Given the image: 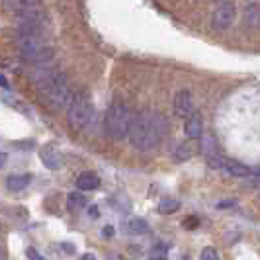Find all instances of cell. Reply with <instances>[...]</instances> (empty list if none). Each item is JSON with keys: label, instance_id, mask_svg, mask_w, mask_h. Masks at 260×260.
Returning a JSON list of instances; mask_svg holds the SVG:
<instances>
[{"label": "cell", "instance_id": "obj_16", "mask_svg": "<svg viewBox=\"0 0 260 260\" xmlns=\"http://www.w3.org/2000/svg\"><path fill=\"white\" fill-rule=\"evenodd\" d=\"M125 231L131 235H143L149 231V225L143 221V219H129V221H125Z\"/></svg>", "mask_w": 260, "mask_h": 260}, {"label": "cell", "instance_id": "obj_24", "mask_svg": "<svg viewBox=\"0 0 260 260\" xmlns=\"http://www.w3.org/2000/svg\"><path fill=\"white\" fill-rule=\"evenodd\" d=\"M104 235H106V237H112V235H114V229H112V227H106Z\"/></svg>", "mask_w": 260, "mask_h": 260}, {"label": "cell", "instance_id": "obj_6", "mask_svg": "<svg viewBox=\"0 0 260 260\" xmlns=\"http://www.w3.org/2000/svg\"><path fill=\"white\" fill-rule=\"evenodd\" d=\"M172 108H174V114L178 117H190L196 112V104H194V96L190 90H180L176 96H174V102H172Z\"/></svg>", "mask_w": 260, "mask_h": 260}, {"label": "cell", "instance_id": "obj_2", "mask_svg": "<svg viewBox=\"0 0 260 260\" xmlns=\"http://www.w3.org/2000/svg\"><path fill=\"white\" fill-rule=\"evenodd\" d=\"M133 112L129 110V106L121 100H114L108 106L104 116V129L106 135L114 141H119L123 137L129 135L131 123H133Z\"/></svg>", "mask_w": 260, "mask_h": 260}, {"label": "cell", "instance_id": "obj_23", "mask_svg": "<svg viewBox=\"0 0 260 260\" xmlns=\"http://www.w3.org/2000/svg\"><path fill=\"white\" fill-rule=\"evenodd\" d=\"M6 153H0V169H4V165H6Z\"/></svg>", "mask_w": 260, "mask_h": 260}, {"label": "cell", "instance_id": "obj_7", "mask_svg": "<svg viewBox=\"0 0 260 260\" xmlns=\"http://www.w3.org/2000/svg\"><path fill=\"white\" fill-rule=\"evenodd\" d=\"M16 43H18L20 53H31L47 47L45 34H20V38H18Z\"/></svg>", "mask_w": 260, "mask_h": 260}, {"label": "cell", "instance_id": "obj_13", "mask_svg": "<svg viewBox=\"0 0 260 260\" xmlns=\"http://www.w3.org/2000/svg\"><path fill=\"white\" fill-rule=\"evenodd\" d=\"M223 170L229 172L231 176H237V178H245V176H248L252 172V169H248V167L241 165V162H235V160H225L223 162Z\"/></svg>", "mask_w": 260, "mask_h": 260}, {"label": "cell", "instance_id": "obj_15", "mask_svg": "<svg viewBox=\"0 0 260 260\" xmlns=\"http://www.w3.org/2000/svg\"><path fill=\"white\" fill-rule=\"evenodd\" d=\"M200 149H202V153H204L206 156L219 155L213 135H204V133H202V137H200Z\"/></svg>", "mask_w": 260, "mask_h": 260}, {"label": "cell", "instance_id": "obj_11", "mask_svg": "<svg viewBox=\"0 0 260 260\" xmlns=\"http://www.w3.org/2000/svg\"><path fill=\"white\" fill-rule=\"evenodd\" d=\"M39 158H41V162H43L47 169H51V170L61 169V165H63L61 155H59L55 149H51V147H43V149L39 151Z\"/></svg>", "mask_w": 260, "mask_h": 260}, {"label": "cell", "instance_id": "obj_3", "mask_svg": "<svg viewBox=\"0 0 260 260\" xmlns=\"http://www.w3.org/2000/svg\"><path fill=\"white\" fill-rule=\"evenodd\" d=\"M39 88H41V94L45 96V100L53 108H69L71 102H73V98L77 96V92L71 88L69 80L61 73H55L51 78L41 82Z\"/></svg>", "mask_w": 260, "mask_h": 260}, {"label": "cell", "instance_id": "obj_8", "mask_svg": "<svg viewBox=\"0 0 260 260\" xmlns=\"http://www.w3.org/2000/svg\"><path fill=\"white\" fill-rule=\"evenodd\" d=\"M53 49L51 47H43V49H38V51L31 53H22V59L26 61L27 65L31 67H39V65H47L53 61Z\"/></svg>", "mask_w": 260, "mask_h": 260}, {"label": "cell", "instance_id": "obj_14", "mask_svg": "<svg viewBox=\"0 0 260 260\" xmlns=\"http://www.w3.org/2000/svg\"><path fill=\"white\" fill-rule=\"evenodd\" d=\"M245 24L248 27L260 26V4H248L245 8Z\"/></svg>", "mask_w": 260, "mask_h": 260}, {"label": "cell", "instance_id": "obj_1", "mask_svg": "<svg viewBox=\"0 0 260 260\" xmlns=\"http://www.w3.org/2000/svg\"><path fill=\"white\" fill-rule=\"evenodd\" d=\"M169 133V119L155 112H139L133 116L129 129V143L139 151H151Z\"/></svg>", "mask_w": 260, "mask_h": 260}, {"label": "cell", "instance_id": "obj_9", "mask_svg": "<svg viewBox=\"0 0 260 260\" xmlns=\"http://www.w3.org/2000/svg\"><path fill=\"white\" fill-rule=\"evenodd\" d=\"M186 135L190 137V139H200L202 137V133H204V119L202 116L194 112L190 117H186Z\"/></svg>", "mask_w": 260, "mask_h": 260}, {"label": "cell", "instance_id": "obj_12", "mask_svg": "<svg viewBox=\"0 0 260 260\" xmlns=\"http://www.w3.org/2000/svg\"><path fill=\"white\" fill-rule=\"evenodd\" d=\"M29 182H31L29 174H12V176L6 178V188L10 192H22L29 186Z\"/></svg>", "mask_w": 260, "mask_h": 260}, {"label": "cell", "instance_id": "obj_21", "mask_svg": "<svg viewBox=\"0 0 260 260\" xmlns=\"http://www.w3.org/2000/svg\"><path fill=\"white\" fill-rule=\"evenodd\" d=\"M0 86H2V88H6V90H10V82L6 80V77H4L2 73H0Z\"/></svg>", "mask_w": 260, "mask_h": 260}, {"label": "cell", "instance_id": "obj_19", "mask_svg": "<svg viewBox=\"0 0 260 260\" xmlns=\"http://www.w3.org/2000/svg\"><path fill=\"white\" fill-rule=\"evenodd\" d=\"M69 204H71L73 208H84V206H86V198L80 194H71L69 196Z\"/></svg>", "mask_w": 260, "mask_h": 260}, {"label": "cell", "instance_id": "obj_18", "mask_svg": "<svg viewBox=\"0 0 260 260\" xmlns=\"http://www.w3.org/2000/svg\"><path fill=\"white\" fill-rule=\"evenodd\" d=\"M192 155H194V147H192L190 143H184L176 149V153H174V160L182 162V160H188Z\"/></svg>", "mask_w": 260, "mask_h": 260}, {"label": "cell", "instance_id": "obj_4", "mask_svg": "<svg viewBox=\"0 0 260 260\" xmlns=\"http://www.w3.org/2000/svg\"><path fill=\"white\" fill-rule=\"evenodd\" d=\"M67 114H69V121L75 129H84L90 125L92 117H94V106L86 94H77L71 106L67 108Z\"/></svg>", "mask_w": 260, "mask_h": 260}, {"label": "cell", "instance_id": "obj_5", "mask_svg": "<svg viewBox=\"0 0 260 260\" xmlns=\"http://www.w3.org/2000/svg\"><path fill=\"white\" fill-rule=\"evenodd\" d=\"M235 16H237V8L231 0H221L213 12V18H211V24H213V29L215 31H225L229 29L231 24L235 22Z\"/></svg>", "mask_w": 260, "mask_h": 260}, {"label": "cell", "instance_id": "obj_20", "mask_svg": "<svg viewBox=\"0 0 260 260\" xmlns=\"http://www.w3.org/2000/svg\"><path fill=\"white\" fill-rule=\"evenodd\" d=\"M215 258H219V254H217V250L215 248H204V252H202V260H215Z\"/></svg>", "mask_w": 260, "mask_h": 260}, {"label": "cell", "instance_id": "obj_10", "mask_svg": "<svg viewBox=\"0 0 260 260\" xmlns=\"http://www.w3.org/2000/svg\"><path fill=\"white\" fill-rule=\"evenodd\" d=\"M100 176L94 174V172H82L77 178V188L80 192H92V190H98L100 188Z\"/></svg>", "mask_w": 260, "mask_h": 260}, {"label": "cell", "instance_id": "obj_26", "mask_svg": "<svg viewBox=\"0 0 260 260\" xmlns=\"http://www.w3.org/2000/svg\"><path fill=\"white\" fill-rule=\"evenodd\" d=\"M90 215H92V217H98V209L92 208V209H90Z\"/></svg>", "mask_w": 260, "mask_h": 260}, {"label": "cell", "instance_id": "obj_25", "mask_svg": "<svg viewBox=\"0 0 260 260\" xmlns=\"http://www.w3.org/2000/svg\"><path fill=\"white\" fill-rule=\"evenodd\" d=\"M14 2H18V4H34L36 0H14Z\"/></svg>", "mask_w": 260, "mask_h": 260}, {"label": "cell", "instance_id": "obj_22", "mask_svg": "<svg viewBox=\"0 0 260 260\" xmlns=\"http://www.w3.org/2000/svg\"><path fill=\"white\" fill-rule=\"evenodd\" d=\"M27 256H29V258H43V256H41L39 252H36V250H27Z\"/></svg>", "mask_w": 260, "mask_h": 260}, {"label": "cell", "instance_id": "obj_27", "mask_svg": "<svg viewBox=\"0 0 260 260\" xmlns=\"http://www.w3.org/2000/svg\"><path fill=\"white\" fill-rule=\"evenodd\" d=\"M0 258H4V250H0Z\"/></svg>", "mask_w": 260, "mask_h": 260}, {"label": "cell", "instance_id": "obj_17", "mask_svg": "<svg viewBox=\"0 0 260 260\" xmlns=\"http://www.w3.org/2000/svg\"><path fill=\"white\" fill-rule=\"evenodd\" d=\"M178 209H180V202L174 200V198H165L158 204V211H162V213H174Z\"/></svg>", "mask_w": 260, "mask_h": 260}]
</instances>
